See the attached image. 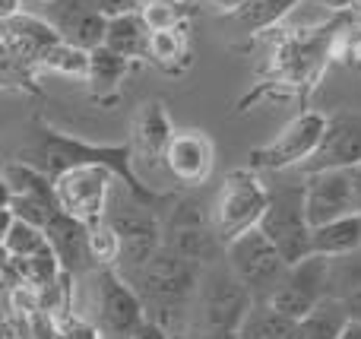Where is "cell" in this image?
<instances>
[{
	"instance_id": "obj_1",
	"label": "cell",
	"mask_w": 361,
	"mask_h": 339,
	"mask_svg": "<svg viewBox=\"0 0 361 339\" xmlns=\"http://www.w3.org/2000/svg\"><path fill=\"white\" fill-rule=\"evenodd\" d=\"M355 16H333L330 23L317 29H269L263 35L269 38V63L267 76L254 82L247 95L235 105V114H244L247 105L267 99H298L307 101V95L320 86L326 67L336 61L339 35ZM260 35V38H263Z\"/></svg>"
},
{
	"instance_id": "obj_2",
	"label": "cell",
	"mask_w": 361,
	"mask_h": 339,
	"mask_svg": "<svg viewBox=\"0 0 361 339\" xmlns=\"http://www.w3.org/2000/svg\"><path fill=\"white\" fill-rule=\"evenodd\" d=\"M23 159L44 171L48 178L61 175L63 168H73V165H105L114 171V178L121 181V187L140 200L149 209H169L175 194L169 190H152L133 171V149L130 143H118V146H102V143H89L80 140L67 130H57L54 124H48L44 118L32 121V143L23 149Z\"/></svg>"
},
{
	"instance_id": "obj_3",
	"label": "cell",
	"mask_w": 361,
	"mask_h": 339,
	"mask_svg": "<svg viewBox=\"0 0 361 339\" xmlns=\"http://www.w3.org/2000/svg\"><path fill=\"white\" fill-rule=\"evenodd\" d=\"M127 283L137 289L143 314L149 321L162 323L171 339H178L190 323L193 295L200 283V266L190 260L171 254L169 247H159L143 270H137Z\"/></svg>"
},
{
	"instance_id": "obj_4",
	"label": "cell",
	"mask_w": 361,
	"mask_h": 339,
	"mask_svg": "<svg viewBox=\"0 0 361 339\" xmlns=\"http://www.w3.org/2000/svg\"><path fill=\"white\" fill-rule=\"evenodd\" d=\"M80 279L89 285V304L80 314L89 317L102 339H127L146 321L137 289L114 266H92Z\"/></svg>"
},
{
	"instance_id": "obj_5",
	"label": "cell",
	"mask_w": 361,
	"mask_h": 339,
	"mask_svg": "<svg viewBox=\"0 0 361 339\" xmlns=\"http://www.w3.org/2000/svg\"><path fill=\"white\" fill-rule=\"evenodd\" d=\"M111 197L114 203L108 200L105 219L111 222V228L121 238V257L114 270L124 279H130L162 247V216H159V209H149L140 200H133L124 187H111Z\"/></svg>"
},
{
	"instance_id": "obj_6",
	"label": "cell",
	"mask_w": 361,
	"mask_h": 339,
	"mask_svg": "<svg viewBox=\"0 0 361 339\" xmlns=\"http://www.w3.org/2000/svg\"><path fill=\"white\" fill-rule=\"evenodd\" d=\"M162 247L197 264L200 270L219 260L222 241H219L216 228H212L209 207H206V200L200 194H184L171 200V207L165 209L162 219Z\"/></svg>"
},
{
	"instance_id": "obj_7",
	"label": "cell",
	"mask_w": 361,
	"mask_h": 339,
	"mask_svg": "<svg viewBox=\"0 0 361 339\" xmlns=\"http://www.w3.org/2000/svg\"><path fill=\"white\" fill-rule=\"evenodd\" d=\"M254 292L228 270V264H209L200 270L197 295H193L190 323L187 327H222L238 330L254 304Z\"/></svg>"
},
{
	"instance_id": "obj_8",
	"label": "cell",
	"mask_w": 361,
	"mask_h": 339,
	"mask_svg": "<svg viewBox=\"0 0 361 339\" xmlns=\"http://www.w3.org/2000/svg\"><path fill=\"white\" fill-rule=\"evenodd\" d=\"M267 200H269V187L263 184L257 168L247 165V168H235L225 175V181L219 184L216 200L209 207L212 228H216L222 247L260 222Z\"/></svg>"
},
{
	"instance_id": "obj_9",
	"label": "cell",
	"mask_w": 361,
	"mask_h": 339,
	"mask_svg": "<svg viewBox=\"0 0 361 339\" xmlns=\"http://www.w3.org/2000/svg\"><path fill=\"white\" fill-rule=\"evenodd\" d=\"M257 228L273 241L286 266L307 257L311 254V222L305 216V181L269 187L267 209H263Z\"/></svg>"
},
{
	"instance_id": "obj_10",
	"label": "cell",
	"mask_w": 361,
	"mask_h": 339,
	"mask_svg": "<svg viewBox=\"0 0 361 339\" xmlns=\"http://www.w3.org/2000/svg\"><path fill=\"white\" fill-rule=\"evenodd\" d=\"M51 181H54L57 209L70 213L86 226L105 219L111 187L121 184L114 171L105 165H73V168H63L61 175H54Z\"/></svg>"
},
{
	"instance_id": "obj_11",
	"label": "cell",
	"mask_w": 361,
	"mask_h": 339,
	"mask_svg": "<svg viewBox=\"0 0 361 339\" xmlns=\"http://www.w3.org/2000/svg\"><path fill=\"white\" fill-rule=\"evenodd\" d=\"M324 130H326V114L314 111V108H301V114L282 127V133L273 143L250 149V168L257 171L301 168L320 146Z\"/></svg>"
},
{
	"instance_id": "obj_12",
	"label": "cell",
	"mask_w": 361,
	"mask_h": 339,
	"mask_svg": "<svg viewBox=\"0 0 361 339\" xmlns=\"http://www.w3.org/2000/svg\"><path fill=\"white\" fill-rule=\"evenodd\" d=\"M324 295H330V260L320 254H307L298 264L286 266V273L263 302L276 314L288 317V321H301Z\"/></svg>"
},
{
	"instance_id": "obj_13",
	"label": "cell",
	"mask_w": 361,
	"mask_h": 339,
	"mask_svg": "<svg viewBox=\"0 0 361 339\" xmlns=\"http://www.w3.org/2000/svg\"><path fill=\"white\" fill-rule=\"evenodd\" d=\"M228 270L254 292V298H267L269 289L279 283V276L286 273V260L279 257V251L273 247V241L260 232V228H247L238 238H231L222 247Z\"/></svg>"
},
{
	"instance_id": "obj_14",
	"label": "cell",
	"mask_w": 361,
	"mask_h": 339,
	"mask_svg": "<svg viewBox=\"0 0 361 339\" xmlns=\"http://www.w3.org/2000/svg\"><path fill=\"white\" fill-rule=\"evenodd\" d=\"M54 42H61V35L42 16H32V13H16L13 19L0 23V57H6L13 70H19L23 76L35 73L42 54Z\"/></svg>"
},
{
	"instance_id": "obj_15",
	"label": "cell",
	"mask_w": 361,
	"mask_h": 339,
	"mask_svg": "<svg viewBox=\"0 0 361 339\" xmlns=\"http://www.w3.org/2000/svg\"><path fill=\"white\" fill-rule=\"evenodd\" d=\"M352 165H361V114L355 111L326 114L324 140H320L314 156L301 168L307 175V171L352 168Z\"/></svg>"
},
{
	"instance_id": "obj_16",
	"label": "cell",
	"mask_w": 361,
	"mask_h": 339,
	"mask_svg": "<svg viewBox=\"0 0 361 339\" xmlns=\"http://www.w3.org/2000/svg\"><path fill=\"white\" fill-rule=\"evenodd\" d=\"M355 213L352 207V181L349 168H324L305 175V216L314 226Z\"/></svg>"
},
{
	"instance_id": "obj_17",
	"label": "cell",
	"mask_w": 361,
	"mask_h": 339,
	"mask_svg": "<svg viewBox=\"0 0 361 339\" xmlns=\"http://www.w3.org/2000/svg\"><path fill=\"white\" fill-rule=\"evenodd\" d=\"M165 168L184 187H200L206 184V178L212 175V140L203 130H175L169 149H165Z\"/></svg>"
},
{
	"instance_id": "obj_18",
	"label": "cell",
	"mask_w": 361,
	"mask_h": 339,
	"mask_svg": "<svg viewBox=\"0 0 361 339\" xmlns=\"http://www.w3.org/2000/svg\"><path fill=\"white\" fill-rule=\"evenodd\" d=\"M44 241L51 245V251L61 260V270L70 273L73 279L86 276L92 270V257H89V226L80 219H73L63 209H54L44 222Z\"/></svg>"
},
{
	"instance_id": "obj_19",
	"label": "cell",
	"mask_w": 361,
	"mask_h": 339,
	"mask_svg": "<svg viewBox=\"0 0 361 339\" xmlns=\"http://www.w3.org/2000/svg\"><path fill=\"white\" fill-rule=\"evenodd\" d=\"M171 137H175V124H171V114L165 108V101L149 99L137 108L130 124V149H133V165L143 159L146 165H156L165 156Z\"/></svg>"
},
{
	"instance_id": "obj_20",
	"label": "cell",
	"mask_w": 361,
	"mask_h": 339,
	"mask_svg": "<svg viewBox=\"0 0 361 339\" xmlns=\"http://www.w3.org/2000/svg\"><path fill=\"white\" fill-rule=\"evenodd\" d=\"M137 67H143L140 61H130V57L118 54V51L99 48L89 51V70H86V86H89V99L99 108H111L121 101V89H124V80L133 73Z\"/></svg>"
},
{
	"instance_id": "obj_21",
	"label": "cell",
	"mask_w": 361,
	"mask_h": 339,
	"mask_svg": "<svg viewBox=\"0 0 361 339\" xmlns=\"http://www.w3.org/2000/svg\"><path fill=\"white\" fill-rule=\"evenodd\" d=\"M295 6H301V0H241L235 10L219 13V16H222V23L235 25V29L244 32L247 38H260L263 32L282 25V19H286Z\"/></svg>"
},
{
	"instance_id": "obj_22",
	"label": "cell",
	"mask_w": 361,
	"mask_h": 339,
	"mask_svg": "<svg viewBox=\"0 0 361 339\" xmlns=\"http://www.w3.org/2000/svg\"><path fill=\"white\" fill-rule=\"evenodd\" d=\"M358 251H361V216L358 213L339 216V219H330L324 226L311 228V254L336 260V257H349V254H358Z\"/></svg>"
},
{
	"instance_id": "obj_23",
	"label": "cell",
	"mask_w": 361,
	"mask_h": 339,
	"mask_svg": "<svg viewBox=\"0 0 361 339\" xmlns=\"http://www.w3.org/2000/svg\"><path fill=\"white\" fill-rule=\"evenodd\" d=\"M146 61L156 63V67L162 70V73H169V76H180V73H184V70L193 63L187 25H175V29H162V32H149Z\"/></svg>"
},
{
	"instance_id": "obj_24",
	"label": "cell",
	"mask_w": 361,
	"mask_h": 339,
	"mask_svg": "<svg viewBox=\"0 0 361 339\" xmlns=\"http://www.w3.org/2000/svg\"><path fill=\"white\" fill-rule=\"evenodd\" d=\"M349 308L343 298L324 295L301 321H295L292 339H336L343 333V327L349 323Z\"/></svg>"
},
{
	"instance_id": "obj_25",
	"label": "cell",
	"mask_w": 361,
	"mask_h": 339,
	"mask_svg": "<svg viewBox=\"0 0 361 339\" xmlns=\"http://www.w3.org/2000/svg\"><path fill=\"white\" fill-rule=\"evenodd\" d=\"M0 178H4L6 187H10V197H25V200H38V203H48V207H57L54 181H51L38 165L25 162V159H13V162L0 165Z\"/></svg>"
},
{
	"instance_id": "obj_26",
	"label": "cell",
	"mask_w": 361,
	"mask_h": 339,
	"mask_svg": "<svg viewBox=\"0 0 361 339\" xmlns=\"http://www.w3.org/2000/svg\"><path fill=\"white\" fill-rule=\"evenodd\" d=\"M146 44H149V29H146L140 10L108 16L105 48H111V51H118V54L130 57V61L143 63L146 61Z\"/></svg>"
},
{
	"instance_id": "obj_27",
	"label": "cell",
	"mask_w": 361,
	"mask_h": 339,
	"mask_svg": "<svg viewBox=\"0 0 361 339\" xmlns=\"http://www.w3.org/2000/svg\"><path fill=\"white\" fill-rule=\"evenodd\" d=\"M292 330L295 321L276 314L263 298H257L250 304L247 317L241 321V327H238V339H292Z\"/></svg>"
},
{
	"instance_id": "obj_28",
	"label": "cell",
	"mask_w": 361,
	"mask_h": 339,
	"mask_svg": "<svg viewBox=\"0 0 361 339\" xmlns=\"http://www.w3.org/2000/svg\"><path fill=\"white\" fill-rule=\"evenodd\" d=\"M86 70H89V51L76 48L70 42H54L48 51L42 54L38 61L35 73H54V76H67V80H86Z\"/></svg>"
},
{
	"instance_id": "obj_29",
	"label": "cell",
	"mask_w": 361,
	"mask_h": 339,
	"mask_svg": "<svg viewBox=\"0 0 361 339\" xmlns=\"http://www.w3.org/2000/svg\"><path fill=\"white\" fill-rule=\"evenodd\" d=\"M13 266H16V276H19V283H25V285H32V289H48L51 283H57V279L63 276V270H61V260H57V254L51 251V245L44 241L42 247H38L35 254H29V257H23V260H13Z\"/></svg>"
},
{
	"instance_id": "obj_30",
	"label": "cell",
	"mask_w": 361,
	"mask_h": 339,
	"mask_svg": "<svg viewBox=\"0 0 361 339\" xmlns=\"http://www.w3.org/2000/svg\"><path fill=\"white\" fill-rule=\"evenodd\" d=\"M140 16L149 32L175 29V25H187L197 16V0H143Z\"/></svg>"
},
{
	"instance_id": "obj_31",
	"label": "cell",
	"mask_w": 361,
	"mask_h": 339,
	"mask_svg": "<svg viewBox=\"0 0 361 339\" xmlns=\"http://www.w3.org/2000/svg\"><path fill=\"white\" fill-rule=\"evenodd\" d=\"M95 10V0H48L42 4V19L61 38H70V32Z\"/></svg>"
},
{
	"instance_id": "obj_32",
	"label": "cell",
	"mask_w": 361,
	"mask_h": 339,
	"mask_svg": "<svg viewBox=\"0 0 361 339\" xmlns=\"http://www.w3.org/2000/svg\"><path fill=\"white\" fill-rule=\"evenodd\" d=\"M89 257L95 266H118L121 257V238L111 228V222L102 219L89 226Z\"/></svg>"
},
{
	"instance_id": "obj_33",
	"label": "cell",
	"mask_w": 361,
	"mask_h": 339,
	"mask_svg": "<svg viewBox=\"0 0 361 339\" xmlns=\"http://www.w3.org/2000/svg\"><path fill=\"white\" fill-rule=\"evenodd\" d=\"M42 245H44L42 228L29 226V222H23V219H13L10 232H6V238H4V245L0 247H4L13 260H23V257H29V254H35Z\"/></svg>"
},
{
	"instance_id": "obj_34",
	"label": "cell",
	"mask_w": 361,
	"mask_h": 339,
	"mask_svg": "<svg viewBox=\"0 0 361 339\" xmlns=\"http://www.w3.org/2000/svg\"><path fill=\"white\" fill-rule=\"evenodd\" d=\"M6 207H10L13 219H23V222H29V226H38V228H44L48 216L57 209V207H48V203L25 200V197H10V203H6Z\"/></svg>"
},
{
	"instance_id": "obj_35",
	"label": "cell",
	"mask_w": 361,
	"mask_h": 339,
	"mask_svg": "<svg viewBox=\"0 0 361 339\" xmlns=\"http://www.w3.org/2000/svg\"><path fill=\"white\" fill-rule=\"evenodd\" d=\"M355 23V19H352ZM345 25L343 35H339V48H336V57H343L352 70L361 73V23L358 25Z\"/></svg>"
},
{
	"instance_id": "obj_36",
	"label": "cell",
	"mask_w": 361,
	"mask_h": 339,
	"mask_svg": "<svg viewBox=\"0 0 361 339\" xmlns=\"http://www.w3.org/2000/svg\"><path fill=\"white\" fill-rule=\"evenodd\" d=\"M301 4H314L320 10H330L333 16H355L361 10V0H301Z\"/></svg>"
},
{
	"instance_id": "obj_37",
	"label": "cell",
	"mask_w": 361,
	"mask_h": 339,
	"mask_svg": "<svg viewBox=\"0 0 361 339\" xmlns=\"http://www.w3.org/2000/svg\"><path fill=\"white\" fill-rule=\"evenodd\" d=\"M178 339H238V330H222V327H187Z\"/></svg>"
},
{
	"instance_id": "obj_38",
	"label": "cell",
	"mask_w": 361,
	"mask_h": 339,
	"mask_svg": "<svg viewBox=\"0 0 361 339\" xmlns=\"http://www.w3.org/2000/svg\"><path fill=\"white\" fill-rule=\"evenodd\" d=\"M95 6H99L105 16H118V13L140 10V6H143V0H95Z\"/></svg>"
},
{
	"instance_id": "obj_39",
	"label": "cell",
	"mask_w": 361,
	"mask_h": 339,
	"mask_svg": "<svg viewBox=\"0 0 361 339\" xmlns=\"http://www.w3.org/2000/svg\"><path fill=\"white\" fill-rule=\"evenodd\" d=\"M127 339H171V336H169V330H165L162 323H156V321H149V317H146V321L140 323V327L133 330Z\"/></svg>"
},
{
	"instance_id": "obj_40",
	"label": "cell",
	"mask_w": 361,
	"mask_h": 339,
	"mask_svg": "<svg viewBox=\"0 0 361 339\" xmlns=\"http://www.w3.org/2000/svg\"><path fill=\"white\" fill-rule=\"evenodd\" d=\"M349 181H352V207L361 216V165H352L349 168Z\"/></svg>"
},
{
	"instance_id": "obj_41",
	"label": "cell",
	"mask_w": 361,
	"mask_h": 339,
	"mask_svg": "<svg viewBox=\"0 0 361 339\" xmlns=\"http://www.w3.org/2000/svg\"><path fill=\"white\" fill-rule=\"evenodd\" d=\"M23 4H25V0H0V23L13 19L16 13H23Z\"/></svg>"
},
{
	"instance_id": "obj_42",
	"label": "cell",
	"mask_w": 361,
	"mask_h": 339,
	"mask_svg": "<svg viewBox=\"0 0 361 339\" xmlns=\"http://www.w3.org/2000/svg\"><path fill=\"white\" fill-rule=\"evenodd\" d=\"M336 339H361V317H349V323H345Z\"/></svg>"
},
{
	"instance_id": "obj_43",
	"label": "cell",
	"mask_w": 361,
	"mask_h": 339,
	"mask_svg": "<svg viewBox=\"0 0 361 339\" xmlns=\"http://www.w3.org/2000/svg\"><path fill=\"white\" fill-rule=\"evenodd\" d=\"M10 226H13L10 207H0V245H4V238H6V232H10Z\"/></svg>"
},
{
	"instance_id": "obj_44",
	"label": "cell",
	"mask_w": 361,
	"mask_h": 339,
	"mask_svg": "<svg viewBox=\"0 0 361 339\" xmlns=\"http://www.w3.org/2000/svg\"><path fill=\"white\" fill-rule=\"evenodd\" d=\"M197 4H200V0H197ZM206 4H212L219 13H228V10H235V6L241 4V0H206Z\"/></svg>"
},
{
	"instance_id": "obj_45",
	"label": "cell",
	"mask_w": 361,
	"mask_h": 339,
	"mask_svg": "<svg viewBox=\"0 0 361 339\" xmlns=\"http://www.w3.org/2000/svg\"><path fill=\"white\" fill-rule=\"evenodd\" d=\"M0 323H10V304H6L4 292H0Z\"/></svg>"
},
{
	"instance_id": "obj_46",
	"label": "cell",
	"mask_w": 361,
	"mask_h": 339,
	"mask_svg": "<svg viewBox=\"0 0 361 339\" xmlns=\"http://www.w3.org/2000/svg\"><path fill=\"white\" fill-rule=\"evenodd\" d=\"M10 203V187H6V181L0 178V207H6Z\"/></svg>"
},
{
	"instance_id": "obj_47",
	"label": "cell",
	"mask_w": 361,
	"mask_h": 339,
	"mask_svg": "<svg viewBox=\"0 0 361 339\" xmlns=\"http://www.w3.org/2000/svg\"><path fill=\"white\" fill-rule=\"evenodd\" d=\"M0 339H13V330H10V323H0Z\"/></svg>"
},
{
	"instance_id": "obj_48",
	"label": "cell",
	"mask_w": 361,
	"mask_h": 339,
	"mask_svg": "<svg viewBox=\"0 0 361 339\" xmlns=\"http://www.w3.org/2000/svg\"><path fill=\"white\" fill-rule=\"evenodd\" d=\"M35 4H48V0H35Z\"/></svg>"
}]
</instances>
